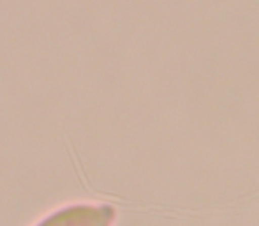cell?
Returning <instances> with one entry per match:
<instances>
[{"label": "cell", "mask_w": 259, "mask_h": 226, "mask_svg": "<svg viewBox=\"0 0 259 226\" xmlns=\"http://www.w3.org/2000/svg\"><path fill=\"white\" fill-rule=\"evenodd\" d=\"M115 209L109 205H71L53 212L37 226H111Z\"/></svg>", "instance_id": "cell-1"}]
</instances>
